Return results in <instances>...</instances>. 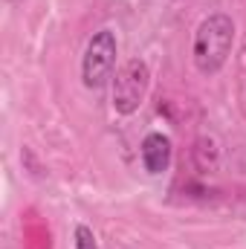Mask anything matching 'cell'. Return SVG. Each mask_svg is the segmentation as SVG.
I'll use <instances>...</instances> for the list:
<instances>
[{
  "label": "cell",
  "instance_id": "277c9868",
  "mask_svg": "<svg viewBox=\"0 0 246 249\" xmlns=\"http://www.w3.org/2000/svg\"><path fill=\"white\" fill-rule=\"evenodd\" d=\"M142 162L151 174H162L171 162V142L162 133H148L142 139Z\"/></svg>",
  "mask_w": 246,
  "mask_h": 249
},
{
  "label": "cell",
  "instance_id": "3957f363",
  "mask_svg": "<svg viewBox=\"0 0 246 249\" xmlns=\"http://www.w3.org/2000/svg\"><path fill=\"white\" fill-rule=\"evenodd\" d=\"M148 81H151V72H148V64L133 58L119 70L116 75V84H113V107L116 113H133L139 110V105L145 102V93H148Z\"/></svg>",
  "mask_w": 246,
  "mask_h": 249
},
{
  "label": "cell",
  "instance_id": "5b68a950",
  "mask_svg": "<svg viewBox=\"0 0 246 249\" xmlns=\"http://www.w3.org/2000/svg\"><path fill=\"white\" fill-rule=\"evenodd\" d=\"M75 249H99L93 229H90V226H84V223H78V226H75Z\"/></svg>",
  "mask_w": 246,
  "mask_h": 249
},
{
  "label": "cell",
  "instance_id": "6da1fadb",
  "mask_svg": "<svg viewBox=\"0 0 246 249\" xmlns=\"http://www.w3.org/2000/svg\"><path fill=\"white\" fill-rule=\"evenodd\" d=\"M235 44V23L226 15H209L194 35V64L200 72H217Z\"/></svg>",
  "mask_w": 246,
  "mask_h": 249
},
{
  "label": "cell",
  "instance_id": "7a4b0ae2",
  "mask_svg": "<svg viewBox=\"0 0 246 249\" xmlns=\"http://www.w3.org/2000/svg\"><path fill=\"white\" fill-rule=\"evenodd\" d=\"M113 64H116V38L110 29H102L90 38L87 50H84V58H81V78L90 90H99L107 84L110 72H113Z\"/></svg>",
  "mask_w": 246,
  "mask_h": 249
}]
</instances>
